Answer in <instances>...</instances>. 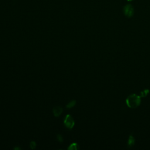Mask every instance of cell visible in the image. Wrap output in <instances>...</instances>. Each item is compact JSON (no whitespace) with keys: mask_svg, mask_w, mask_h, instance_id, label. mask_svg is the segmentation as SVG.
Wrapping results in <instances>:
<instances>
[{"mask_svg":"<svg viewBox=\"0 0 150 150\" xmlns=\"http://www.w3.org/2000/svg\"><path fill=\"white\" fill-rule=\"evenodd\" d=\"M141 96L135 94H132L128 96L126 99V104L131 108H135L138 107L141 103Z\"/></svg>","mask_w":150,"mask_h":150,"instance_id":"1","label":"cell"},{"mask_svg":"<svg viewBox=\"0 0 150 150\" xmlns=\"http://www.w3.org/2000/svg\"><path fill=\"white\" fill-rule=\"evenodd\" d=\"M123 11L124 15L128 18L132 17L134 13V8L131 4H127L125 5L123 8Z\"/></svg>","mask_w":150,"mask_h":150,"instance_id":"2","label":"cell"},{"mask_svg":"<svg viewBox=\"0 0 150 150\" xmlns=\"http://www.w3.org/2000/svg\"><path fill=\"white\" fill-rule=\"evenodd\" d=\"M64 125L69 129H71L74 125V121L73 117L70 115H67L64 120Z\"/></svg>","mask_w":150,"mask_h":150,"instance_id":"3","label":"cell"},{"mask_svg":"<svg viewBox=\"0 0 150 150\" xmlns=\"http://www.w3.org/2000/svg\"><path fill=\"white\" fill-rule=\"evenodd\" d=\"M62 111H63V108L60 106H56L53 108V115L55 117L59 116L62 113Z\"/></svg>","mask_w":150,"mask_h":150,"instance_id":"4","label":"cell"},{"mask_svg":"<svg viewBox=\"0 0 150 150\" xmlns=\"http://www.w3.org/2000/svg\"><path fill=\"white\" fill-rule=\"evenodd\" d=\"M134 143H135V139H134V137L132 135H130L129 137L128 141V146L129 147H131L132 146L134 145Z\"/></svg>","mask_w":150,"mask_h":150,"instance_id":"5","label":"cell"},{"mask_svg":"<svg viewBox=\"0 0 150 150\" xmlns=\"http://www.w3.org/2000/svg\"><path fill=\"white\" fill-rule=\"evenodd\" d=\"M67 149L70 150H77L79 149L78 145L76 143H73L68 147Z\"/></svg>","mask_w":150,"mask_h":150,"instance_id":"6","label":"cell"},{"mask_svg":"<svg viewBox=\"0 0 150 150\" xmlns=\"http://www.w3.org/2000/svg\"><path fill=\"white\" fill-rule=\"evenodd\" d=\"M76 104V101L75 100H71V101H70L67 105H66V107L68 108H70L71 107H73V106H74V105Z\"/></svg>","mask_w":150,"mask_h":150,"instance_id":"7","label":"cell"},{"mask_svg":"<svg viewBox=\"0 0 150 150\" xmlns=\"http://www.w3.org/2000/svg\"><path fill=\"white\" fill-rule=\"evenodd\" d=\"M149 90H148V89L144 90V91H142L141 92V95H140V96H141V97H144L146 96L147 94L149 93Z\"/></svg>","mask_w":150,"mask_h":150,"instance_id":"8","label":"cell"},{"mask_svg":"<svg viewBox=\"0 0 150 150\" xmlns=\"http://www.w3.org/2000/svg\"><path fill=\"white\" fill-rule=\"evenodd\" d=\"M30 147L31 149H35L36 148V142L35 141H31L30 143Z\"/></svg>","mask_w":150,"mask_h":150,"instance_id":"9","label":"cell"},{"mask_svg":"<svg viewBox=\"0 0 150 150\" xmlns=\"http://www.w3.org/2000/svg\"><path fill=\"white\" fill-rule=\"evenodd\" d=\"M57 139L60 142H62L63 141V137L60 135H57Z\"/></svg>","mask_w":150,"mask_h":150,"instance_id":"10","label":"cell"},{"mask_svg":"<svg viewBox=\"0 0 150 150\" xmlns=\"http://www.w3.org/2000/svg\"><path fill=\"white\" fill-rule=\"evenodd\" d=\"M127 1H133V0H127Z\"/></svg>","mask_w":150,"mask_h":150,"instance_id":"11","label":"cell"}]
</instances>
